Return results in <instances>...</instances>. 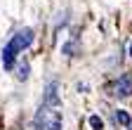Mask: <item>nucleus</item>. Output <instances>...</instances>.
<instances>
[{
    "label": "nucleus",
    "mask_w": 132,
    "mask_h": 130,
    "mask_svg": "<svg viewBox=\"0 0 132 130\" xmlns=\"http://www.w3.org/2000/svg\"><path fill=\"white\" fill-rule=\"evenodd\" d=\"M113 95L116 97H130L132 95V76H120L118 80L113 83Z\"/></svg>",
    "instance_id": "7ed1b4c3"
},
{
    "label": "nucleus",
    "mask_w": 132,
    "mask_h": 130,
    "mask_svg": "<svg viewBox=\"0 0 132 130\" xmlns=\"http://www.w3.org/2000/svg\"><path fill=\"white\" fill-rule=\"evenodd\" d=\"M28 71H31L28 62H19V64L14 66V76H16V80H21V83H24V80L28 78Z\"/></svg>",
    "instance_id": "20e7f679"
},
{
    "label": "nucleus",
    "mask_w": 132,
    "mask_h": 130,
    "mask_svg": "<svg viewBox=\"0 0 132 130\" xmlns=\"http://www.w3.org/2000/svg\"><path fill=\"white\" fill-rule=\"evenodd\" d=\"M38 130H61L64 125V113H61V102H43V106L36 113V121H33Z\"/></svg>",
    "instance_id": "f257e3e1"
},
{
    "label": "nucleus",
    "mask_w": 132,
    "mask_h": 130,
    "mask_svg": "<svg viewBox=\"0 0 132 130\" xmlns=\"http://www.w3.org/2000/svg\"><path fill=\"white\" fill-rule=\"evenodd\" d=\"M90 125H92V130H104V121L99 116H94V113L90 116Z\"/></svg>",
    "instance_id": "423d86ee"
},
{
    "label": "nucleus",
    "mask_w": 132,
    "mask_h": 130,
    "mask_svg": "<svg viewBox=\"0 0 132 130\" xmlns=\"http://www.w3.org/2000/svg\"><path fill=\"white\" fill-rule=\"evenodd\" d=\"M127 52H130V55H132V43H130V50H127Z\"/></svg>",
    "instance_id": "0eeeda50"
},
{
    "label": "nucleus",
    "mask_w": 132,
    "mask_h": 130,
    "mask_svg": "<svg viewBox=\"0 0 132 130\" xmlns=\"http://www.w3.org/2000/svg\"><path fill=\"white\" fill-rule=\"evenodd\" d=\"M33 36H36V33H33V28H21L19 33H14L12 40L5 45V50H3V64H5L7 71L14 69V59H16V55L24 52L26 47L33 43Z\"/></svg>",
    "instance_id": "f03ea898"
},
{
    "label": "nucleus",
    "mask_w": 132,
    "mask_h": 130,
    "mask_svg": "<svg viewBox=\"0 0 132 130\" xmlns=\"http://www.w3.org/2000/svg\"><path fill=\"white\" fill-rule=\"evenodd\" d=\"M130 130H132V128H130Z\"/></svg>",
    "instance_id": "6e6552de"
},
{
    "label": "nucleus",
    "mask_w": 132,
    "mask_h": 130,
    "mask_svg": "<svg viewBox=\"0 0 132 130\" xmlns=\"http://www.w3.org/2000/svg\"><path fill=\"white\" fill-rule=\"evenodd\" d=\"M116 121H118L120 125H125V128H132V118H130V113H127V111H123V109L116 111Z\"/></svg>",
    "instance_id": "39448f33"
}]
</instances>
